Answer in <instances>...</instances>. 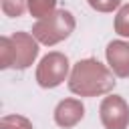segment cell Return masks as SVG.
Instances as JSON below:
<instances>
[{"mask_svg": "<svg viewBox=\"0 0 129 129\" xmlns=\"http://www.w3.org/2000/svg\"><path fill=\"white\" fill-rule=\"evenodd\" d=\"M119 52H121L119 50V42H111L109 50H107V56H109L111 64H115V69H117L119 75H129V46L125 48L123 56Z\"/></svg>", "mask_w": 129, "mask_h": 129, "instance_id": "cell-1", "label": "cell"}]
</instances>
